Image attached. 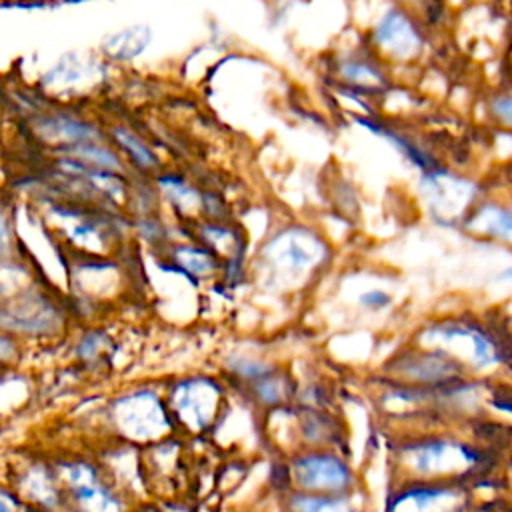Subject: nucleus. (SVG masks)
I'll return each mask as SVG.
<instances>
[{"label":"nucleus","mask_w":512,"mask_h":512,"mask_svg":"<svg viewBox=\"0 0 512 512\" xmlns=\"http://www.w3.org/2000/svg\"><path fill=\"white\" fill-rule=\"evenodd\" d=\"M24 124L36 136L42 144L56 148L88 142V140H100L102 132L98 126L88 122L86 118H80L72 112L56 110V108H40L28 118H24Z\"/></svg>","instance_id":"1"},{"label":"nucleus","mask_w":512,"mask_h":512,"mask_svg":"<svg viewBox=\"0 0 512 512\" xmlns=\"http://www.w3.org/2000/svg\"><path fill=\"white\" fill-rule=\"evenodd\" d=\"M372 36L380 52L400 60L414 58L422 48V32L402 8H388L374 26Z\"/></svg>","instance_id":"2"},{"label":"nucleus","mask_w":512,"mask_h":512,"mask_svg":"<svg viewBox=\"0 0 512 512\" xmlns=\"http://www.w3.org/2000/svg\"><path fill=\"white\" fill-rule=\"evenodd\" d=\"M322 242L306 230H286L278 234L266 248V256L276 268L288 272H304L322 258Z\"/></svg>","instance_id":"3"},{"label":"nucleus","mask_w":512,"mask_h":512,"mask_svg":"<svg viewBox=\"0 0 512 512\" xmlns=\"http://www.w3.org/2000/svg\"><path fill=\"white\" fill-rule=\"evenodd\" d=\"M300 486L308 490H344L350 484V470L330 454H310L294 464Z\"/></svg>","instance_id":"4"},{"label":"nucleus","mask_w":512,"mask_h":512,"mask_svg":"<svg viewBox=\"0 0 512 512\" xmlns=\"http://www.w3.org/2000/svg\"><path fill=\"white\" fill-rule=\"evenodd\" d=\"M90 72V62H86L78 52H66L48 70L42 72L38 78V90L52 98L72 94L86 82V78H90Z\"/></svg>","instance_id":"5"},{"label":"nucleus","mask_w":512,"mask_h":512,"mask_svg":"<svg viewBox=\"0 0 512 512\" xmlns=\"http://www.w3.org/2000/svg\"><path fill=\"white\" fill-rule=\"evenodd\" d=\"M216 400V388L206 380H192L178 388L174 394V402L178 410L188 418V422H194L202 426L210 412L214 410Z\"/></svg>","instance_id":"6"},{"label":"nucleus","mask_w":512,"mask_h":512,"mask_svg":"<svg viewBox=\"0 0 512 512\" xmlns=\"http://www.w3.org/2000/svg\"><path fill=\"white\" fill-rule=\"evenodd\" d=\"M152 42V30L144 24H132L102 40V54L114 62H128L140 56Z\"/></svg>","instance_id":"7"},{"label":"nucleus","mask_w":512,"mask_h":512,"mask_svg":"<svg viewBox=\"0 0 512 512\" xmlns=\"http://www.w3.org/2000/svg\"><path fill=\"white\" fill-rule=\"evenodd\" d=\"M66 476L70 482V490L76 494L78 502H82L86 508L102 510L108 504H112L110 494L98 482V476L90 466L86 464L66 466Z\"/></svg>","instance_id":"8"},{"label":"nucleus","mask_w":512,"mask_h":512,"mask_svg":"<svg viewBox=\"0 0 512 512\" xmlns=\"http://www.w3.org/2000/svg\"><path fill=\"white\" fill-rule=\"evenodd\" d=\"M22 490L36 502V506H52L58 498L52 476L42 466H32L22 474Z\"/></svg>","instance_id":"9"},{"label":"nucleus","mask_w":512,"mask_h":512,"mask_svg":"<svg viewBox=\"0 0 512 512\" xmlns=\"http://www.w3.org/2000/svg\"><path fill=\"white\" fill-rule=\"evenodd\" d=\"M112 138H114V140L118 142V146H122V148L128 152V156H130L136 164H140L142 168H152V166H156V156H154V152H152L132 130H128V128H124V126H114Z\"/></svg>","instance_id":"10"},{"label":"nucleus","mask_w":512,"mask_h":512,"mask_svg":"<svg viewBox=\"0 0 512 512\" xmlns=\"http://www.w3.org/2000/svg\"><path fill=\"white\" fill-rule=\"evenodd\" d=\"M342 78L346 82H352L356 86H374V84H380L382 80V74L380 70L370 64V62H364V60H348L344 62L342 66Z\"/></svg>","instance_id":"11"},{"label":"nucleus","mask_w":512,"mask_h":512,"mask_svg":"<svg viewBox=\"0 0 512 512\" xmlns=\"http://www.w3.org/2000/svg\"><path fill=\"white\" fill-rule=\"evenodd\" d=\"M14 246V212L6 198L0 196V262Z\"/></svg>","instance_id":"12"},{"label":"nucleus","mask_w":512,"mask_h":512,"mask_svg":"<svg viewBox=\"0 0 512 512\" xmlns=\"http://www.w3.org/2000/svg\"><path fill=\"white\" fill-rule=\"evenodd\" d=\"M294 508L298 512H350L342 502L320 496H298L294 498Z\"/></svg>","instance_id":"13"},{"label":"nucleus","mask_w":512,"mask_h":512,"mask_svg":"<svg viewBox=\"0 0 512 512\" xmlns=\"http://www.w3.org/2000/svg\"><path fill=\"white\" fill-rule=\"evenodd\" d=\"M178 260L182 262V266H186L188 270H194V272H204L210 268V256L202 250H196V248H184V250H178L176 252Z\"/></svg>","instance_id":"14"},{"label":"nucleus","mask_w":512,"mask_h":512,"mask_svg":"<svg viewBox=\"0 0 512 512\" xmlns=\"http://www.w3.org/2000/svg\"><path fill=\"white\" fill-rule=\"evenodd\" d=\"M0 512H38L30 504L22 502L16 492L0 486Z\"/></svg>","instance_id":"15"},{"label":"nucleus","mask_w":512,"mask_h":512,"mask_svg":"<svg viewBox=\"0 0 512 512\" xmlns=\"http://www.w3.org/2000/svg\"><path fill=\"white\" fill-rule=\"evenodd\" d=\"M18 352H20V348H18L16 338L10 332L0 330V364L14 362Z\"/></svg>","instance_id":"16"},{"label":"nucleus","mask_w":512,"mask_h":512,"mask_svg":"<svg viewBox=\"0 0 512 512\" xmlns=\"http://www.w3.org/2000/svg\"><path fill=\"white\" fill-rule=\"evenodd\" d=\"M494 110H498V112H494V114H498L504 124L510 122V98H508V94H498V96H496V100H494Z\"/></svg>","instance_id":"17"},{"label":"nucleus","mask_w":512,"mask_h":512,"mask_svg":"<svg viewBox=\"0 0 512 512\" xmlns=\"http://www.w3.org/2000/svg\"><path fill=\"white\" fill-rule=\"evenodd\" d=\"M362 302L366 306H370V308H380V306H384L388 302V296L384 292H380V290H372V292L364 294Z\"/></svg>","instance_id":"18"}]
</instances>
